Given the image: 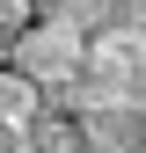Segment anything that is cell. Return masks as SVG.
Instances as JSON below:
<instances>
[{
	"instance_id": "obj_3",
	"label": "cell",
	"mask_w": 146,
	"mask_h": 153,
	"mask_svg": "<svg viewBox=\"0 0 146 153\" xmlns=\"http://www.w3.org/2000/svg\"><path fill=\"white\" fill-rule=\"evenodd\" d=\"M22 153H95V139H88V109H80V102H44Z\"/></svg>"
},
{
	"instance_id": "obj_2",
	"label": "cell",
	"mask_w": 146,
	"mask_h": 153,
	"mask_svg": "<svg viewBox=\"0 0 146 153\" xmlns=\"http://www.w3.org/2000/svg\"><path fill=\"white\" fill-rule=\"evenodd\" d=\"M7 59L29 73L36 88L51 95V102H66L73 88H80V59H88V29L59 22V15H29L22 29L7 36Z\"/></svg>"
},
{
	"instance_id": "obj_1",
	"label": "cell",
	"mask_w": 146,
	"mask_h": 153,
	"mask_svg": "<svg viewBox=\"0 0 146 153\" xmlns=\"http://www.w3.org/2000/svg\"><path fill=\"white\" fill-rule=\"evenodd\" d=\"M66 102H146V29L139 22H102L88 29L80 88Z\"/></svg>"
},
{
	"instance_id": "obj_4",
	"label": "cell",
	"mask_w": 146,
	"mask_h": 153,
	"mask_svg": "<svg viewBox=\"0 0 146 153\" xmlns=\"http://www.w3.org/2000/svg\"><path fill=\"white\" fill-rule=\"evenodd\" d=\"M44 102H51V95L36 88L22 66H15V59H0V124H7V131H29Z\"/></svg>"
},
{
	"instance_id": "obj_5",
	"label": "cell",
	"mask_w": 146,
	"mask_h": 153,
	"mask_svg": "<svg viewBox=\"0 0 146 153\" xmlns=\"http://www.w3.org/2000/svg\"><path fill=\"white\" fill-rule=\"evenodd\" d=\"M139 153H146V146H139Z\"/></svg>"
}]
</instances>
